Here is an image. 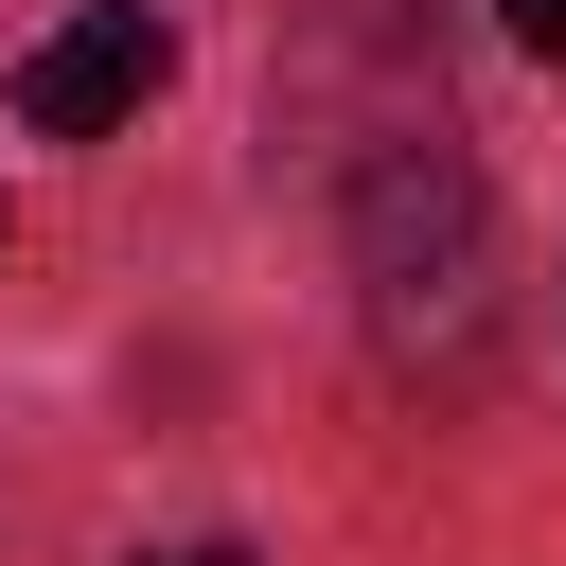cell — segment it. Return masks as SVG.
I'll return each mask as SVG.
<instances>
[{"label":"cell","instance_id":"6da1fadb","mask_svg":"<svg viewBox=\"0 0 566 566\" xmlns=\"http://www.w3.org/2000/svg\"><path fill=\"white\" fill-rule=\"evenodd\" d=\"M354 283H371L389 354H442V371L478 354V318H495V195H478V159L442 124H389L354 159Z\"/></svg>","mask_w":566,"mask_h":566},{"label":"cell","instance_id":"7a4b0ae2","mask_svg":"<svg viewBox=\"0 0 566 566\" xmlns=\"http://www.w3.org/2000/svg\"><path fill=\"white\" fill-rule=\"evenodd\" d=\"M159 71H177V35H159L142 0H88L71 35H35V53H18V124H35V142H106V124H142V106H159Z\"/></svg>","mask_w":566,"mask_h":566},{"label":"cell","instance_id":"3957f363","mask_svg":"<svg viewBox=\"0 0 566 566\" xmlns=\"http://www.w3.org/2000/svg\"><path fill=\"white\" fill-rule=\"evenodd\" d=\"M513 18V53H566V0H495Z\"/></svg>","mask_w":566,"mask_h":566},{"label":"cell","instance_id":"277c9868","mask_svg":"<svg viewBox=\"0 0 566 566\" xmlns=\"http://www.w3.org/2000/svg\"><path fill=\"white\" fill-rule=\"evenodd\" d=\"M142 566H248V548H142Z\"/></svg>","mask_w":566,"mask_h":566}]
</instances>
